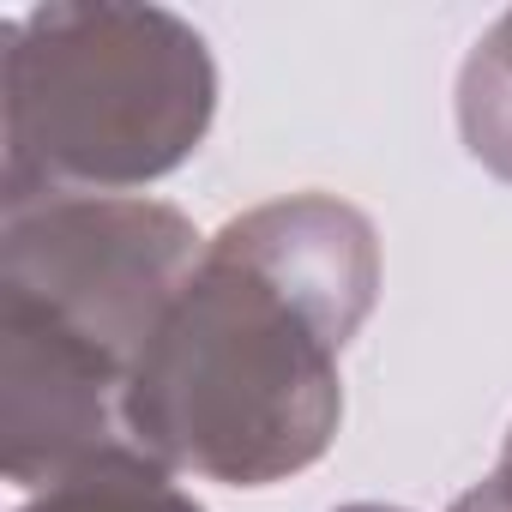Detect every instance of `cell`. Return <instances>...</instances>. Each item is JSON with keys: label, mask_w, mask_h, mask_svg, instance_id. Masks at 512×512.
<instances>
[{"label": "cell", "mask_w": 512, "mask_h": 512, "mask_svg": "<svg viewBox=\"0 0 512 512\" xmlns=\"http://www.w3.org/2000/svg\"><path fill=\"white\" fill-rule=\"evenodd\" d=\"M19 512H205V506L175 482V470H163L151 452H139L127 440V446H109L91 464L55 476L49 488L25 494Z\"/></svg>", "instance_id": "4"}, {"label": "cell", "mask_w": 512, "mask_h": 512, "mask_svg": "<svg viewBox=\"0 0 512 512\" xmlns=\"http://www.w3.org/2000/svg\"><path fill=\"white\" fill-rule=\"evenodd\" d=\"M338 512H410V506H386V500H350V506H338Z\"/></svg>", "instance_id": "7"}, {"label": "cell", "mask_w": 512, "mask_h": 512, "mask_svg": "<svg viewBox=\"0 0 512 512\" xmlns=\"http://www.w3.org/2000/svg\"><path fill=\"white\" fill-rule=\"evenodd\" d=\"M386 284L380 229L338 193H284L205 235L133 380L127 440L175 476L272 488L344 422V350Z\"/></svg>", "instance_id": "1"}, {"label": "cell", "mask_w": 512, "mask_h": 512, "mask_svg": "<svg viewBox=\"0 0 512 512\" xmlns=\"http://www.w3.org/2000/svg\"><path fill=\"white\" fill-rule=\"evenodd\" d=\"M452 121L464 157L512 187V7L470 43L452 91Z\"/></svg>", "instance_id": "5"}, {"label": "cell", "mask_w": 512, "mask_h": 512, "mask_svg": "<svg viewBox=\"0 0 512 512\" xmlns=\"http://www.w3.org/2000/svg\"><path fill=\"white\" fill-rule=\"evenodd\" d=\"M217 121L193 19L133 0H49L0 25V211L55 193H139Z\"/></svg>", "instance_id": "2"}, {"label": "cell", "mask_w": 512, "mask_h": 512, "mask_svg": "<svg viewBox=\"0 0 512 512\" xmlns=\"http://www.w3.org/2000/svg\"><path fill=\"white\" fill-rule=\"evenodd\" d=\"M446 512H512V428H506V440H500L494 470H488L482 482H470Z\"/></svg>", "instance_id": "6"}, {"label": "cell", "mask_w": 512, "mask_h": 512, "mask_svg": "<svg viewBox=\"0 0 512 512\" xmlns=\"http://www.w3.org/2000/svg\"><path fill=\"white\" fill-rule=\"evenodd\" d=\"M205 235L145 193H55L0 211V302L49 320L115 368H139Z\"/></svg>", "instance_id": "3"}]
</instances>
